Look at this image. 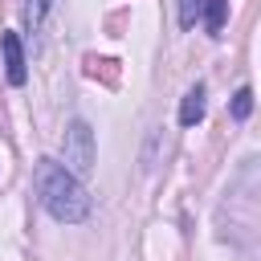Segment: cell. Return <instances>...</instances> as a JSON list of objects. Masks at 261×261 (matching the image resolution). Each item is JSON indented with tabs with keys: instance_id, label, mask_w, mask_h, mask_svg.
Instances as JSON below:
<instances>
[{
	"instance_id": "52a82bcc",
	"label": "cell",
	"mask_w": 261,
	"mask_h": 261,
	"mask_svg": "<svg viewBox=\"0 0 261 261\" xmlns=\"http://www.w3.org/2000/svg\"><path fill=\"white\" fill-rule=\"evenodd\" d=\"M249 114H253V90H249V86H241V90L232 94V118H237V122H245Z\"/></svg>"
},
{
	"instance_id": "8992f818",
	"label": "cell",
	"mask_w": 261,
	"mask_h": 261,
	"mask_svg": "<svg viewBox=\"0 0 261 261\" xmlns=\"http://www.w3.org/2000/svg\"><path fill=\"white\" fill-rule=\"evenodd\" d=\"M53 4H57V0H24V24H29V33H41V29H45Z\"/></svg>"
},
{
	"instance_id": "6da1fadb",
	"label": "cell",
	"mask_w": 261,
	"mask_h": 261,
	"mask_svg": "<svg viewBox=\"0 0 261 261\" xmlns=\"http://www.w3.org/2000/svg\"><path fill=\"white\" fill-rule=\"evenodd\" d=\"M33 188H37V200L41 208L61 220V224H82L90 216V196L86 188L77 184V175L57 163V159H37V171H33Z\"/></svg>"
},
{
	"instance_id": "3957f363",
	"label": "cell",
	"mask_w": 261,
	"mask_h": 261,
	"mask_svg": "<svg viewBox=\"0 0 261 261\" xmlns=\"http://www.w3.org/2000/svg\"><path fill=\"white\" fill-rule=\"evenodd\" d=\"M0 49H4V77H8V86H24L29 65H24L20 37H16V33H0Z\"/></svg>"
},
{
	"instance_id": "7a4b0ae2",
	"label": "cell",
	"mask_w": 261,
	"mask_h": 261,
	"mask_svg": "<svg viewBox=\"0 0 261 261\" xmlns=\"http://www.w3.org/2000/svg\"><path fill=\"white\" fill-rule=\"evenodd\" d=\"M61 151H65V167L73 171V175H90L94 171V130H90V122L86 118H73L69 126H65V139H61Z\"/></svg>"
},
{
	"instance_id": "277c9868",
	"label": "cell",
	"mask_w": 261,
	"mask_h": 261,
	"mask_svg": "<svg viewBox=\"0 0 261 261\" xmlns=\"http://www.w3.org/2000/svg\"><path fill=\"white\" fill-rule=\"evenodd\" d=\"M208 90H204V82H196L188 94H184V102H179V126H196V122H204V110H208Z\"/></svg>"
},
{
	"instance_id": "ba28073f",
	"label": "cell",
	"mask_w": 261,
	"mask_h": 261,
	"mask_svg": "<svg viewBox=\"0 0 261 261\" xmlns=\"http://www.w3.org/2000/svg\"><path fill=\"white\" fill-rule=\"evenodd\" d=\"M200 12H204V0H179V24L184 29H192Z\"/></svg>"
},
{
	"instance_id": "5b68a950",
	"label": "cell",
	"mask_w": 261,
	"mask_h": 261,
	"mask_svg": "<svg viewBox=\"0 0 261 261\" xmlns=\"http://www.w3.org/2000/svg\"><path fill=\"white\" fill-rule=\"evenodd\" d=\"M204 29H208V37H220V29H224V16H228V0H204Z\"/></svg>"
}]
</instances>
